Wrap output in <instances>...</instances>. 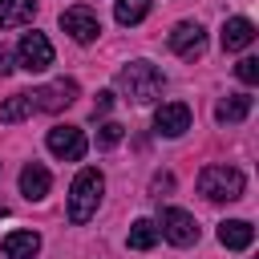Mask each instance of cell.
Returning a JSON list of instances; mask_svg holds the SVG:
<instances>
[{
  "label": "cell",
  "instance_id": "cell-1",
  "mask_svg": "<svg viewBox=\"0 0 259 259\" xmlns=\"http://www.w3.org/2000/svg\"><path fill=\"white\" fill-rule=\"evenodd\" d=\"M101 190H105V178H101V170H81L77 178H73V186H69V223H89L93 214H97V206H101Z\"/></svg>",
  "mask_w": 259,
  "mask_h": 259
},
{
  "label": "cell",
  "instance_id": "cell-2",
  "mask_svg": "<svg viewBox=\"0 0 259 259\" xmlns=\"http://www.w3.org/2000/svg\"><path fill=\"white\" fill-rule=\"evenodd\" d=\"M117 89H121L130 101L146 105V101H154V97L162 93V69L150 65V61H130V65L117 73Z\"/></svg>",
  "mask_w": 259,
  "mask_h": 259
},
{
  "label": "cell",
  "instance_id": "cell-3",
  "mask_svg": "<svg viewBox=\"0 0 259 259\" xmlns=\"http://www.w3.org/2000/svg\"><path fill=\"white\" fill-rule=\"evenodd\" d=\"M243 186H247V178L235 166H206L198 174V194L210 202H235V198H243Z\"/></svg>",
  "mask_w": 259,
  "mask_h": 259
},
{
  "label": "cell",
  "instance_id": "cell-4",
  "mask_svg": "<svg viewBox=\"0 0 259 259\" xmlns=\"http://www.w3.org/2000/svg\"><path fill=\"white\" fill-rule=\"evenodd\" d=\"M16 61H20V69H28V73H45V69L53 65V45H49V36H45V32H24L20 45H16Z\"/></svg>",
  "mask_w": 259,
  "mask_h": 259
},
{
  "label": "cell",
  "instance_id": "cell-5",
  "mask_svg": "<svg viewBox=\"0 0 259 259\" xmlns=\"http://www.w3.org/2000/svg\"><path fill=\"white\" fill-rule=\"evenodd\" d=\"M158 231H162L174 247H190V243H198V223H194V214H186V210H178V206H166V210H162Z\"/></svg>",
  "mask_w": 259,
  "mask_h": 259
},
{
  "label": "cell",
  "instance_id": "cell-6",
  "mask_svg": "<svg viewBox=\"0 0 259 259\" xmlns=\"http://www.w3.org/2000/svg\"><path fill=\"white\" fill-rule=\"evenodd\" d=\"M61 28H65L77 45H89V40H97L101 20H97V12H93V8L77 4V8H65V12H61Z\"/></svg>",
  "mask_w": 259,
  "mask_h": 259
},
{
  "label": "cell",
  "instance_id": "cell-7",
  "mask_svg": "<svg viewBox=\"0 0 259 259\" xmlns=\"http://www.w3.org/2000/svg\"><path fill=\"white\" fill-rule=\"evenodd\" d=\"M45 142H49V150H53L57 158H65V162H81L85 150H89V146H85V134H81L77 125H53Z\"/></svg>",
  "mask_w": 259,
  "mask_h": 259
},
{
  "label": "cell",
  "instance_id": "cell-8",
  "mask_svg": "<svg viewBox=\"0 0 259 259\" xmlns=\"http://www.w3.org/2000/svg\"><path fill=\"white\" fill-rule=\"evenodd\" d=\"M170 49H174L178 57H186V61L202 57V49H206V32H202V24H194V20L174 24V32H170Z\"/></svg>",
  "mask_w": 259,
  "mask_h": 259
},
{
  "label": "cell",
  "instance_id": "cell-9",
  "mask_svg": "<svg viewBox=\"0 0 259 259\" xmlns=\"http://www.w3.org/2000/svg\"><path fill=\"white\" fill-rule=\"evenodd\" d=\"M73 101H77V81H65V77L32 93V109H45V113H57V109H65Z\"/></svg>",
  "mask_w": 259,
  "mask_h": 259
},
{
  "label": "cell",
  "instance_id": "cell-10",
  "mask_svg": "<svg viewBox=\"0 0 259 259\" xmlns=\"http://www.w3.org/2000/svg\"><path fill=\"white\" fill-rule=\"evenodd\" d=\"M154 130H158L162 138H178V134H186V130H190V105H182V101H166V105H158V113H154Z\"/></svg>",
  "mask_w": 259,
  "mask_h": 259
},
{
  "label": "cell",
  "instance_id": "cell-11",
  "mask_svg": "<svg viewBox=\"0 0 259 259\" xmlns=\"http://www.w3.org/2000/svg\"><path fill=\"white\" fill-rule=\"evenodd\" d=\"M219 40H223L227 53H239V49H247V45L255 40V24H251L247 16H231V20L223 24V36H219Z\"/></svg>",
  "mask_w": 259,
  "mask_h": 259
},
{
  "label": "cell",
  "instance_id": "cell-12",
  "mask_svg": "<svg viewBox=\"0 0 259 259\" xmlns=\"http://www.w3.org/2000/svg\"><path fill=\"white\" fill-rule=\"evenodd\" d=\"M49 186H53V178H49V170H45L40 162H28V166L20 170V194H24L28 202L45 198V194H49Z\"/></svg>",
  "mask_w": 259,
  "mask_h": 259
},
{
  "label": "cell",
  "instance_id": "cell-13",
  "mask_svg": "<svg viewBox=\"0 0 259 259\" xmlns=\"http://www.w3.org/2000/svg\"><path fill=\"white\" fill-rule=\"evenodd\" d=\"M251 239H255V227H251L247 219H227V223H219V243H223V247H231V251H247Z\"/></svg>",
  "mask_w": 259,
  "mask_h": 259
},
{
  "label": "cell",
  "instance_id": "cell-14",
  "mask_svg": "<svg viewBox=\"0 0 259 259\" xmlns=\"http://www.w3.org/2000/svg\"><path fill=\"white\" fill-rule=\"evenodd\" d=\"M36 251H40L36 231H12L4 239V259H36Z\"/></svg>",
  "mask_w": 259,
  "mask_h": 259
},
{
  "label": "cell",
  "instance_id": "cell-15",
  "mask_svg": "<svg viewBox=\"0 0 259 259\" xmlns=\"http://www.w3.org/2000/svg\"><path fill=\"white\" fill-rule=\"evenodd\" d=\"M251 113V93H227L219 105H214V117L223 121V125H235V121H243Z\"/></svg>",
  "mask_w": 259,
  "mask_h": 259
},
{
  "label": "cell",
  "instance_id": "cell-16",
  "mask_svg": "<svg viewBox=\"0 0 259 259\" xmlns=\"http://www.w3.org/2000/svg\"><path fill=\"white\" fill-rule=\"evenodd\" d=\"M36 16V0H0V28H20Z\"/></svg>",
  "mask_w": 259,
  "mask_h": 259
},
{
  "label": "cell",
  "instance_id": "cell-17",
  "mask_svg": "<svg viewBox=\"0 0 259 259\" xmlns=\"http://www.w3.org/2000/svg\"><path fill=\"white\" fill-rule=\"evenodd\" d=\"M32 113V93H12L4 105H0V121L12 125V121H24Z\"/></svg>",
  "mask_w": 259,
  "mask_h": 259
},
{
  "label": "cell",
  "instance_id": "cell-18",
  "mask_svg": "<svg viewBox=\"0 0 259 259\" xmlns=\"http://www.w3.org/2000/svg\"><path fill=\"white\" fill-rule=\"evenodd\" d=\"M158 235H162V231H158L154 219H138V223L130 227V247H134V251H150V247L158 243Z\"/></svg>",
  "mask_w": 259,
  "mask_h": 259
},
{
  "label": "cell",
  "instance_id": "cell-19",
  "mask_svg": "<svg viewBox=\"0 0 259 259\" xmlns=\"http://www.w3.org/2000/svg\"><path fill=\"white\" fill-rule=\"evenodd\" d=\"M146 12H150V0H117L113 4L117 24H138V20H146Z\"/></svg>",
  "mask_w": 259,
  "mask_h": 259
},
{
  "label": "cell",
  "instance_id": "cell-20",
  "mask_svg": "<svg viewBox=\"0 0 259 259\" xmlns=\"http://www.w3.org/2000/svg\"><path fill=\"white\" fill-rule=\"evenodd\" d=\"M121 134H125V130H121L117 121H101V125H97V146H101V150H109V146H117V142H121Z\"/></svg>",
  "mask_w": 259,
  "mask_h": 259
},
{
  "label": "cell",
  "instance_id": "cell-21",
  "mask_svg": "<svg viewBox=\"0 0 259 259\" xmlns=\"http://www.w3.org/2000/svg\"><path fill=\"white\" fill-rule=\"evenodd\" d=\"M235 73H239L243 85H255V81H259V57H243V61L235 65Z\"/></svg>",
  "mask_w": 259,
  "mask_h": 259
},
{
  "label": "cell",
  "instance_id": "cell-22",
  "mask_svg": "<svg viewBox=\"0 0 259 259\" xmlns=\"http://www.w3.org/2000/svg\"><path fill=\"white\" fill-rule=\"evenodd\" d=\"M113 109V93H97V101H93V117L97 113H109Z\"/></svg>",
  "mask_w": 259,
  "mask_h": 259
},
{
  "label": "cell",
  "instance_id": "cell-23",
  "mask_svg": "<svg viewBox=\"0 0 259 259\" xmlns=\"http://www.w3.org/2000/svg\"><path fill=\"white\" fill-rule=\"evenodd\" d=\"M170 186H174V178H170V174H154V182H150V190H154V194H162V190H170Z\"/></svg>",
  "mask_w": 259,
  "mask_h": 259
},
{
  "label": "cell",
  "instance_id": "cell-24",
  "mask_svg": "<svg viewBox=\"0 0 259 259\" xmlns=\"http://www.w3.org/2000/svg\"><path fill=\"white\" fill-rule=\"evenodd\" d=\"M12 69H16V65H12V53L0 45V77H4V73H12Z\"/></svg>",
  "mask_w": 259,
  "mask_h": 259
},
{
  "label": "cell",
  "instance_id": "cell-25",
  "mask_svg": "<svg viewBox=\"0 0 259 259\" xmlns=\"http://www.w3.org/2000/svg\"><path fill=\"white\" fill-rule=\"evenodd\" d=\"M0 219H8V210H4V206H0Z\"/></svg>",
  "mask_w": 259,
  "mask_h": 259
}]
</instances>
